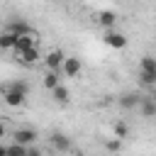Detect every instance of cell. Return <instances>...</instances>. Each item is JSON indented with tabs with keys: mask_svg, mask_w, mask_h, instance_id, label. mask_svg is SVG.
<instances>
[{
	"mask_svg": "<svg viewBox=\"0 0 156 156\" xmlns=\"http://www.w3.org/2000/svg\"><path fill=\"white\" fill-rule=\"evenodd\" d=\"M27 83L24 80H15V83H10L5 90H2V98H5V102L10 105V107H20L22 102H24V98H27Z\"/></svg>",
	"mask_w": 156,
	"mask_h": 156,
	"instance_id": "1",
	"label": "cell"
},
{
	"mask_svg": "<svg viewBox=\"0 0 156 156\" xmlns=\"http://www.w3.org/2000/svg\"><path fill=\"white\" fill-rule=\"evenodd\" d=\"M80 68H83V63H80L78 56H63V63H61V73H63V76L76 78V76L80 73Z\"/></svg>",
	"mask_w": 156,
	"mask_h": 156,
	"instance_id": "2",
	"label": "cell"
},
{
	"mask_svg": "<svg viewBox=\"0 0 156 156\" xmlns=\"http://www.w3.org/2000/svg\"><path fill=\"white\" fill-rule=\"evenodd\" d=\"M37 44V37H34V32H29V34H17V39H15V46H12V51L20 56L22 51H27V49H32Z\"/></svg>",
	"mask_w": 156,
	"mask_h": 156,
	"instance_id": "3",
	"label": "cell"
},
{
	"mask_svg": "<svg viewBox=\"0 0 156 156\" xmlns=\"http://www.w3.org/2000/svg\"><path fill=\"white\" fill-rule=\"evenodd\" d=\"M63 51L61 49H54V51H49L46 56H44V63H46V68L49 71H61V63H63Z\"/></svg>",
	"mask_w": 156,
	"mask_h": 156,
	"instance_id": "4",
	"label": "cell"
},
{
	"mask_svg": "<svg viewBox=\"0 0 156 156\" xmlns=\"http://www.w3.org/2000/svg\"><path fill=\"white\" fill-rule=\"evenodd\" d=\"M102 39H105V44L112 46V49H124V46H127V37H124L122 32H115V29H110Z\"/></svg>",
	"mask_w": 156,
	"mask_h": 156,
	"instance_id": "5",
	"label": "cell"
},
{
	"mask_svg": "<svg viewBox=\"0 0 156 156\" xmlns=\"http://www.w3.org/2000/svg\"><path fill=\"white\" fill-rule=\"evenodd\" d=\"M12 139H15L17 144H27V146H29L32 141H37V132L29 129V127H22V129H15Z\"/></svg>",
	"mask_w": 156,
	"mask_h": 156,
	"instance_id": "6",
	"label": "cell"
},
{
	"mask_svg": "<svg viewBox=\"0 0 156 156\" xmlns=\"http://www.w3.org/2000/svg\"><path fill=\"white\" fill-rule=\"evenodd\" d=\"M51 146L56 149V151H68L71 149V139L66 136V134H51Z\"/></svg>",
	"mask_w": 156,
	"mask_h": 156,
	"instance_id": "7",
	"label": "cell"
},
{
	"mask_svg": "<svg viewBox=\"0 0 156 156\" xmlns=\"http://www.w3.org/2000/svg\"><path fill=\"white\" fill-rule=\"evenodd\" d=\"M17 58H20L22 63H27V66H29V63H37V61H39L41 56H39V49H37V44H34L32 49H27V51H22V54H20Z\"/></svg>",
	"mask_w": 156,
	"mask_h": 156,
	"instance_id": "8",
	"label": "cell"
},
{
	"mask_svg": "<svg viewBox=\"0 0 156 156\" xmlns=\"http://www.w3.org/2000/svg\"><path fill=\"white\" fill-rule=\"evenodd\" d=\"M139 105V95L136 93H124L122 98H119V107L122 110H134Z\"/></svg>",
	"mask_w": 156,
	"mask_h": 156,
	"instance_id": "9",
	"label": "cell"
},
{
	"mask_svg": "<svg viewBox=\"0 0 156 156\" xmlns=\"http://www.w3.org/2000/svg\"><path fill=\"white\" fill-rule=\"evenodd\" d=\"M136 107L141 110L144 117H154V115H156V105H154L151 98H139V105H136Z\"/></svg>",
	"mask_w": 156,
	"mask_h": 156,
	"instance_id": "10",
	"label": "cell"
},
{
	"mask_svg": "<svg viewBox=\"0 0 156 156\" xmlns=\"http://www.w3.org/2000/svg\"><path fill=\"white\" fill-rule=\"evenodd\" d=\"M98 22H100L102 27H107V29H110V27H115V24H117V15H115L112 10H102V12L98 15Z\"/></svg>",
	"mask_w": 156,
	"mask_h": 156,
	"instance_id": "11",
	"label": "cell"
},
{
	"mask_svg": "<svg viewBox=\"0 0 156 156\" xmlns=\"http://www.w3.org/2000/svg\"><path fill=\"white\" fill-rule=\"evenodd\" d=\"M15 39H17V34H12L10 29H7V32H2V34H0V49H2V51H12Z\"/></svg>",
	"mask_w": 156,
	"mask_h": 156,
	"instance_id": "12",
	"label": "cell"
},
{
	"mask_svg": "<svg viewBox=\"0 0 156 156\" xmlns=\"http://www.w3.org/2000/svg\"><path fill=\"white\" fill-rule=\"evenodd\" d=\"M51 93H54L56 102H68V100H71V93H68V88H66L63 83H58L56 88H51Z\"/></svg>",
	"mask_w": 156,
	"mask_h": 156,
	"instance_id": "13",
	"label": "cell"
},
{
	"mask_svg": "<svg viewBox=\"0 0 156 156\" xmlns=\"http://www.w3.org/2000/svg\"><path fill=\"white\" fill-rule=\"evenodd\" d=\"M61 83V71H46V76H44V85L51 90V88H56Z\"/></svg>",
	"mask_w": 156,
	"mask_h": 156,
	"instance_id": "14",
	"label": "cell"
},
{
	"mask_svg": "<svg viewBox=\"0 0 156 156\" xmlns=\"http://www.w3.org/2000/svg\"><path fill=\"white\" fill-rule=\"evenodd\" d=\"M7 29H10L12 34H29V32H32V27H29L24 20H17V22H12Z\"/></svg>",
	"mask_w": 156,
	"mask_h": 156,
	"instance_id": "15",
	"label": "cell"
},
{
	"mask_svg": "<svg viewBox=\"0 0 156 156\" xmlns=\"http://www.w3.org/2000/svg\"><path fill=\"white\" fill-rule=\"evenodd\" d=\"M139 80H141V85H146V88H151V85H156V71H139Z\"/></svg>",
	"mask_w": 156,
	"mask_h": 156,
	"instance_id": "16",
	"label": "cell"
},
{
	"mask_svg": "<svg viewBox=\"0 0 156 156\" xmlns=\"http://www.w3.org/2000/svg\"><path fill=\"white\" fill-rule=\"evenodd\" d=\"M112 132H115V136H117V139H124V136L129 134V127H127L124 122H115V127H112Z\"/></svg>",
	"mask_w": 156,
	"mask_h": 156,
	"instance_id": "17",
	"label": "cell"
},
{
	"mask_svg": "<svg viewBox=\"0 0 156 156\" xmlns=\"http://www.w3.org/2000/svg\"><path fill=\"white\" fill-rule=\"evenodd\" d=\"M27 149H29L27 144H17V141H15V144H10V146H7V154H20V156H27Z\"/></svg>",
	"mask_w": 156,
	"mask_h": 156,
	"instance_id": "18",
	"label": "cell"
},
{
	"mask_svg": "<svg viewBox=\"0 0 156 156\" xmlns=\"http://www.w3.org/2000/svg\"><path fill=\"white\" fill-rule=\"evenodd\" d=\"M141 68H144V71H156V61H154V56H144V58H141Z\"/></svg>",
	"mask_w": 156,
	"mask_h": 156,
	"instance_id": "19",
	"label": "cell"
},
{
	"mask_svg": "<svg viewBox=\"0 0 156 156\" xmlns=\"http://www.w3.org/2000/svg\"><path fill=\"white\" fill-rule=\"evenodd\" d=\"M122 149V139H112V141H107V151H119Z\"/></svg>",
	"mask_w": 156,
	"mask_h": 156,
	"instance_id": "20",
	"label": "cell"
},
{
	"mask_svg": "<svg viewBox=\"0 0 156 156\" xmlns=\"http://www.w3.org/2000/svg\"><path fill=\"white\" fill-rule=\"evenodd\" d=\"M5 136V124H2V119H0V139Z\"/></svg>",
	"mask_w": 156,
	"mask_h": 156,
	"instance_id": "21",
	"label": "cell"
},
{
	"mask_svg": "<svg viewBox=\"0 0 156 156\" xmlns=\"http://www.w3.org/2000/svg\"><path fill=\"white\" fill-rule=\"evenodd\" d=\"M0 154H7V146H2V144H0Z\"/></svg>",
	"mask_w": 156,
	"mask_h": 156,
	"instance_id": "22",
	"label": "cell"
},
{
	"mask_svg": "<svg viewBox=\"0 0 156 156\" xmlns=\"http://www.w3.org/2000/svg\"><path fill=\"white\" fill-rule=\"evenodd\" d=\"M78 2H85V0H78Z\"/></svg>",
	"mask_w": 156,
	"mask_h": 156,
	"instance_id": "23",
	"label": "cell"
},
{
	"mask_svg": "<svg viewBox=\"0 0 156 156\" xmlns=\"http://www.w3.org/2000/svg\"><path fill=\"white\" fill-rule=\"evenodd\" d=\"M54 2H58V0H54Z\"/></svg>",
	"mask_w": 156,
	"mask_h": 156,
	"instance_id": "24",
	"label": "cell"
},
{
	"mask_svg": "<svg viewBox=\"0 0 156 156\" xmlns=\"http://www.w3.org/2000/svg\"><path fill=\"white\" fill-rule=\"evenodd\" d=\"M0 90H2V88H0Z\"/></svg>",
	"mask_w": 156,
	"mask_h": 156,
	"instance_id": "25",
	"label": "cell"
}]
</instances>
